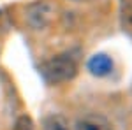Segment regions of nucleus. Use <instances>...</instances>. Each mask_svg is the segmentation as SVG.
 I'll return each instance as SVG.
<instances>
[{"instance_id": "nucleus-1", "label": "nucleus", "mask_w": 132, "mask_h": 130, "mask_svg": "<svg viewBox=\"0 0 132 130\" xmlns=\"http://www.w3.org/2000/svg\"><path fill=\"white\" fill-rule=\"evenodd\" d=\"M78 72L76 60L71 55H56L50 60H46L41 65V74L46 83L50 84H58L71 81Z\"/></svg>"}, {"instance_id": "nucleus-2", "label": "nucleus", "mask_w": 132, "mask_h": 130, "mask_svg": "<svg viewBox=\"0 0 132 130\" xmlns=\"http://www.w3.org/2000/svg\"><path fill=\"white\" fill-rule=\"evenodd\" d=\"M55 11H56V7L51 2H48V0H37V2H34V4H30L27 7L25 18H27V23L34 30H42V28H46L53 21Z\"/></svg>"}, {"instance_id": "nucleus-3", "label": "nucleus", "mask_w": 132, "mask_h": 130, "mask_svg": "<svg viewBox=\"0 0 132 130\" xmlns=\"http://www.w3.org/2000/svg\"><path fill=\"white\" fill-rule=\"evenodd\" d=\"M76 130H113V125L102 114L90 112V114H85L83 118L78 120Z\"/></svg>"}, {"instance_id": "nucleus-4", "label": "nucleus", "mask_w": 132, "mask_h": 130, "mask_svg": "<svg viewBox=\"0 0 132 130\" xmlns=\"http://www.w3.org/2000/svg\"><path fill=\"white\" fill-rule=\"evenodd\" d=\"M88 70H90V74L97 76V77H106L113 70V60L104 53L93 55L88 60Z\"/></svg>"}, {"instance_id": "nucleus-5", "label": "nucleus", "mask_w": 132, "mask_h": 130, "mask_svg": "<svg viewBox=\"0 0 132 130\" xmlns=\"http://www.w3.org/2000/svg\"><path fill=\"white\" fill-rule=\"evenodd\" d=\"M120 23L123 32L132 37V0H120Z\"/></svg>"}, {"instance_id": "nucleus-6", "label": "nucleus", "mask_w": 132, "mask_h": 130, "mask_svg": "<svg viewBox=\"0 0 132 130\" xmlns=\"http://www.w3.org/2000/svg\"><path fill=\"white\" fill-rule=\"evenodd\" d=\"M42 127L44 130H69V121L62 114H50L44 118Z\"/></svg>"}, {"instance_id": "nucleus-7", "label": "nucleus", "mask_w": 132, "mask_h": 130, "mask_svg": "<svg viewBox=\"0 0 132 130\" xmlns=\"http://www.w3.org/2000/svg\"><path fill=\"white\" fill-rule=\"evenodd\" d=\"M12 130H34V121H32L30 116L23 114V116H20V118L16 120Z\"/></svg>"}, {"instance_id": "nucleus-8", "label": "nucleus", "mask_w": 132, "mask_h": 130, "mask_svg": "<svg viewBox=\"0 0 132 130\" xmlns=\"http://www.w3.org/2000/svg\"><path fill=\"white\" fill-rule=\"evenodd\" d=\"M5 27H7V18H5V14L0 11V32L5 30Z\"/></svg>"}, {"instance_id": "nucleus-9", "label": "nucleus", "mask_w": 132, "mask_h": 130, "mask_svg": "<svg viewBox=\"0 0 132 130\" xmlns=\"http://www.w3.org/2000/svg\"><path fill=\"white\" fill-rule=\"evenodd\" d=\"M72 2H90V0H72Z\"/></svg>"}]
</instances>
